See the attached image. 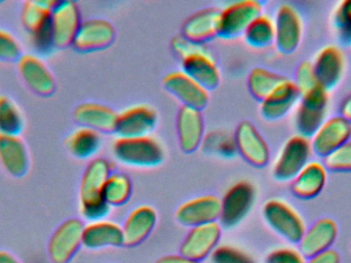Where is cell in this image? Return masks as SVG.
Masks as SVG:
<instances>
[{"label": "cell", "instance_id": "cell-1", "mask_svg": "<svg viewBox=\"0 0 351 263\" xmlns=\"http://www.w3.org/2000/svg\"><path fill=\"white\" fill-rule=\"evenodd\" d=\"M111 173V163L102 157L86 165L80 186V213L86 220H101L108 214L110 206L105 201L104 186Z\"/></svg>", "mask_w": 351, "mask_h": 263}, {"label": "cell", "instance_id": "cell-2", "mask_svg": "<svg viewBox=\"0 0 351 263\" xmlns=\"http://www.w3.org/2000/svg\"><path fill=\"white\" fill-rule=\"evenodd\" d=\"M172 47L181 58L182 71L208 90L218 86L220 70L204 43H193L181 35L173 39Z\"/></svg>", "mask_w": 351, "mask_h": 263}, {"label": "cell", "instance_id": "cell-3", "mask_svg": "<svg viewBox=\"0 0 351 263\" xmlns=\"http://www.w3.org/2000/svg\"><path fill=\"white\" fill-rule=\"evenodd\" d=\"M55 0H30L23 3L21 22L36 55H47L53 45L51 10Z\"/></svg>", "mask_w": 351, "mask_h": 263}, {"label": "cell", "instance_id": "cell-4", "mask_svg": "<svg viewBox=\"0 0 351 263\" xmlns=\"http://www.w3.org/2000/svg\"><path fill=\"white\" fill-rule=\"evenodd\" d=\"M112 151L117 161L132 167H156L165 159L162 144L150 135L119 137L113 143Z\"/></svg>", "mask_w": 351, "mask_h": 263}, {"label": "cell", "instance_id": "cell-5", "mask_svg": "<svg viewBox=\"0 0 351 263\" xmlns=\"http://www.w3.org/2000/svg\"><path fill=\"white\" fill-rule=\"evenodd\" d=\"M263 217L276 233L291 243H300L306 231L304 219L286 201L280 198L267 201L263 206Z\"/></svg>", "mask_w": 351, "mask_h": 263}, {"label": "cell", "instance_id": "cell-6", "mask_svg": "<svg viewBox=\"0 0 351 263\" xmlns=\"http://www.w3.org/2000/svg\"><path fill=\"white\" fill-rule=\"evenodd\" d=\"M329 91L319 86L300 96L296 111V127L302 136H313L326 121L329 108Z\"/></svg>", "mask_w": 351, "mask_h": 263}, {"label": "cell", "instance_id": "cell-7", "mask_svg": "<svg viewBox=\"0 0 351 263\" xmlns=\"http://www.w3.org/2000/svg\"><path fill=\"white\" fill-rule=\"evenodd\" d=\"M313 147L309 138L296 135L291 137L280 149L274 165V176L280 181L293 180L309 163Z\"/></svg>", "mask_w": 351, "mask_h": 263}, {"label": "cell", "instance_id": "cell-8", "mask_svg": "<svg viewBox=\"0 0 351 263\" xmlns=\"http://www.w3.org/2000/svg\"><path fill=\"white\" fill-rule=\"evenodd\" d=\"M256 188L251 182L241 180L231 185L221 198V225L226 227L239 225L253 208Z\"/></svg>", "mask_w": 351, "mask_h": 263}, {"label": "cell", "instance_id": "cell-9", "mask_svg": "<svg viewBox=\"0 0 351 263\" xmlns=\"http://www.w3.org/2000/svg\"><path fill=\"white\" fill-rule=\"evenodd\" d=\"M263 14V5L257 0H239L220 10L219 35L233 38L243 34L249 25Z\"/></svg>", "mask_w": 351, "mask_h": 263}, {"label": "cell", "instance_id": "cell-10", "mask_svg": "<svg viewBox=\"0 0 351 263\" xmlns=\"http://www.w3.org/2000/svg\"><path fill=\"white\" fill-rule=\"evenodd\" d=\"M82 23V14L76 2L55 1L51 10V32L55 49H65L73 45Z\"/></svg>", "mask_w": 351, "mask_h": 263}, {"label": "cell", "instance_id": "cell-11", "mask_svg": "<svg viewBox=\"0 0 351 263\" xmlns=\"http://www.w3.org/2000/svg\"><path fill=\"white\" fill-rule=\"evenodd\" d=\"M84 225L77 218L68 219L57 227L49 242V258L53 263H68L82 246Z\"/></svg>", "mask_w": 351, "mask_h": 263}, {"label": "cell", "instance_id": "cell-12", "mask_svg": "<svg viewBox=\"0 0 351 263\" xmlns=\"http://www.w3.org/2000/svg\"><path fill=\"white\" fill-rule=\"evenodd\" d=\"M21 78L39 96L49 97L56 92L57 82L47 64L36 54H23L16 62Z\"/></svg>", "mask_w": 351, "mask_h": 263}, {"label": "cell", "instance_id": "cell-13", "mask_svg": "<svg viewBox=\"0 0 351 263\" xmlns=\"http://www.w3.org/2000/svg\"><path fill=\"white\" fill-rule=\"evenodd\" d=\"M162 84L165 89L175 96L183 106L202 111L210 101L208 89L182 70L167 74Z\"/></svg>", "mask_w": 351, "mask_h": 263}, {"label": "cell", "instance_id": "cell-14", "mask_svg": "<svg viewBox=\"0 0 351 263\" xmlns=\"http://www.w3.org/2000/svg\"><path fill=\"white\" fill-rule=\"evenodd\" d=\"M222 229L219 222L206 223L191 227L180 248V253L185 258L200 262L210 258L219 246Z\"/></svg>", "mask_w": 351, "mask_h": 263}, {"label": "cell", "instance_id": "cell-15", "mask_svg": "<svg viewBox=\"0 0 351 263\" xmlns=\"http://www.w3.org/2000/svg\"><path fill=\"white\" fill-rule=\"evenodd\" d=\"M276 45L282 53L291 54L300 45L303 34V21L292 4L284 3L276 10Z\"/></svg>", "mask_w": 351, "mask_h": 263}, {"label": "cell", "instance_id": "cell-16", "mask_svg": "<svg viewBox=\"0 0 351 263\" xmlns=\"http://www.w3.org/2000/svg\"><path fill=\"white\" fill-rule=\"evenodd\" d=\"M351 123L342 115L326 119L311 136L313 151L319 157H326L350 141Z\"/></svg>", "mask_w": 351, "mask_h": 263}, {"label": "cell", "instance_id": "cell-17", "mask_svg": "<svg viewBox=\"0 0 351 263\" xmlns=\"http://www.w3.org/2000/svg\"><path fill=\"white\" fill-rule=\"evenodd\" d=\"M175 216L184 227H194L216 222L221 216V198L214 194L191 198L177 209Z\"/></svg>", "mask_w": 351, "mask_h": 263}, {"label": "cell", "instance_id": "cell-18", "mask_svg": "<svg viewBox=\"0 0 351 263\" xmlns=\"http://www.w3.org/2000/svg\"><path fill=\"white\" fill-rule=\"evenodd\" d=\"M158 123V113L154 107L137 104L128 107L117 115L115 133L119 137L147 136Z\"/></svg>", "mask_w": 351, "mask_h": 263}, {"label": "cell", "instance_id": "cell-19", "mask_svg": "<svg viewBox=\"0 0 351 263\" xmlns=\"http://www.w3.org/2000/svg\"><path fill=\"white\" fill-rule=\"evenodd\" d=\"M237 152L256 167H263L269 161L270 150L257 128L251 122H243L234 134Z\"/></svg>", "mask_w": 351, "mask_h": 263}, {"label": "cell", "instance_id": "cell-20", "mask_svg": "<svg viewBox=\"0 0 351 263\" xmlns=\"http://www.w3.org/2000/svg\"><path fill=\"white\" fill-rule=\"evenodd\" d=\"M115 36L113 25L103 19L82 21L72 47L80 52H93L108 47Z\"/></svg>", "mask_w": 351, "mask_h": 263}, {"label": "cell", "instance_id": "cell-21", "mask_svg": "<svg viewBox=\"0 0 351 263\" xmlns=\"http://www.w3.org/2000/svg\"><path fill=\"white\" fill-rule=\"evenodd\" d=\"M313 65L319 84L329 91L343 76L346 56L340 47L327 45L317 54Z\"/></svg>", "mask_w": 351, "mask_h": 263}, {"label": "cell", "instance_id": "cell-22", "mask_svg": "<svg viewBox=\"0 0 351 263\" xmlns=\"http://www.w3.org/2000/svg\"><path fill=\"white\" fill-rule=\"evenodd\" d=\"M0 165L14 177H22L28 172V149L20 135L0 134Z\"/></svg>", "mask_w": 351, "mask_h": 263}, {"label": "cell", "instance_id": "cell-23", "mask_svg": "<svg viewBox=\"0 0 351 263\" xmlns=\"http://www.w3.org/2000/svg\"><path fill=\"white\" fill-rule=\"evenodd\" d=\"M158 213L148 205L134 209L123 223V241L128 247H135L143 243L156 227Z\"/></svg>", "mask_w": 351, "mask_h": 263}, {"label": "cell", "instance_id": "cell-24", "mask_svg": "<svg viewBox=\"0 0 351 263\" xmlns=\"http://www.w3.org/2000/svg\"><path fill=\"white\" fill-rule=\"evenodd\" d=\"M177 132L180 146L186 153L195 151L204 138V123L202 111L182 106L178 113Z\"/></svg>", "mask_w": 351, "mask_h": 263}, {"label": "cell", "instance_id": "cell-25", "mask_svg": "<svg viewBox=\"0 0 351 263\" xmlns=\"http://www.w3.org/2000/svg\"><path fill=\"white\" fill-rule=\"evenodd\" d=\"M125 245L123 227L113 221H90L84 225L82 233V246L90 250L119 247Z\"/></svg>", "mask_w": 351, "mask_h": 263}, {"label": "cell", "instance_id": "cell-26", "mask_svg": "<svg viewBox=\"0 0 351 263\" xmlns=\"http://www.w3.org/2000/svg\"><path fill=\"white\" fill-rule=\"evenodd\" d=\"M300 99V93L293 80L285 78L261 102V113L269 121L284 117Z\"/></svg>", "mask_w": 351, "mask_h": 263}, {"label": "cell", "instance_id": "cell-27", "mask_svg": "<svg viewBox=\"0 0 351 263\" xmlns=\"http://www.w3.org/2000/svg\"><path fill=\"white\" fill-rule=\"evenodd\" d=\"M119 113L100 103L86 102L78 105L73 111V119L80 127L97 132H115Z\"/></svg>", "mask_w": 351, "mask_h": 263}, {"label": "cell", "instance_id": "cell-28", "mask_svg": "<svg viewBox=\"0 0 351 263\" xmlns=\"http://www.w3.org/2000/svg\"><path fill=\"white\" fill-rule=\"evenodd\" d=\"M220 10L206 8L194 12L185 21L182 35L193 43H204L219 35Z\"/></svg>", "mask_w": 351, "mask_h": 263}, {"label": "cell", "instance_id": "cell-29", "mask_svg": "<svg viewBox=\"0 0 351 263\" xmlns=\"http://www.w3.org/2000/svg\"><path fill=\"white\" fill-rule=\"evenodd\" d=\"M338 235L337 223L331 218H322L306 229L300 241V251L306 258L331 249Z\"/></svg>", "mask_w": 351, "mask_h": 263}, {"label": "cell", "instance_id": "cell-30", "mask_svg": "<svg viewBox=\"0 0 351 263\" xmlns=\"http://www.w3.org/2000/svg\"><path fill=\"white\" fill-rule=\"evenodd\" d=\"M328 179V170L323 163L311 161L292 180V192L297 198L311 200L321 194Z\"/></svg>", "mask_w": 351, "mask_h": 263}, {"label": "cell", "instance_id": "cell-31", "mask_svg": "<svg viewBox=\"0 0 351 263\" xmlns=\"http://www.w3.org/2000/svg\"><path fill=\"white\" fill-rule=\"evenodd\" d=\"M100 133L86 127L74 130L66 139L68 151L76 159H86L93 157L101 146Z\"/></svg>", "mask_w": 351, "mask_h": 263}, {"label": "cell", "instance_id": "cell-32", "mask_svg": "<svg viewBox=\"0 0 351 263\" xmlns=\"http://www.w3.org/2000/svg\"><path fill=\"white\" fill-rule=\"evenodd\" d=\"M245 41L252 47H266L276 43V24L268 14H260L243 33Z\"/></svg>", "mask_w": 351, "mask_h": 263}, {"label": "cell", "instance_id": "cell-33", "mask_svg": "<svg viewBox=\"0 0 351 263\" xmlns=\"http://www.w3.org/2000/svg\"><path fill=\"white\" fill-rule=\"evenodd\" d=\"M285 78V76L265 68H254L247 80L250 92L257 100L262 102Z\"/></svg>", "mask_w": 351, "mask_h": 263}, {"label": "cell", "instance_id": "cell-34", "mask_svg": "<svg viewBox=\"0 0 351 263\" xmlns=\"http://www.w3.org/2000/svg\"><path fill=\"white\" fill-rule=\"evenodd\" d=\"M133 192L131 179L125 174L111 173L104 186V198L109 206H123Z\"/></svg>", "mask_w": 351, "mask_h": 263}, {"label": "cell", "instance_id": "cell-35", "mask_svg": "<svg viewBox=\"0 0 351 263\" xmlns=\"http://www.w3.org/2000/svg\"><path fill=\"white\" fill-rule=\"evenodd\" d=\"M24 117L16 103L6 95H0V134L20 135Z\"/></svg>", "mask_w": 351, "mask_h": 263}, {"label": "cell", "instance_id": "cell-36", "mask_svg": "<svg viewBox=\"0 0 351 263\" xmlns=\"http://www.w3.org/2000/svg\"><path fill=\"white\" fill-rule=\"evenodd\" d=\"M204 149L208 152L216 153L222 157H233L237 152L234 136L221 131H213L204 136Z\"/></svg>", "mask_w": 351, "mask_h": 263}, {"label": "cell", "instance_id": "cell-37", "mask_svg": "<svg viewBox=\"0 0 351 263\" xmlns=\"http://www.w3.org/2000/svg\"><path fill=\"white\" fill-rule=\"evenodd\" d=\"M210 263H256L247 252L231 245L218 246L210 256Z\"/></svg>", "mask_w": 351, "mask_h": 263}, {"label": "cell", "instance_id": "cell-38", "mask_svg": "<svg viewBox=\"0 0 351 263\" xmlns=\"http://www.w3.org/2000/svg\"><path fill=\"white\" fill-rule=\"evenodd\" d=\"M327 170L334 172H351V141L324 157Z\"/></svg>", "mask_w": 351, "mask_h": 263}, {"label": "cell", "instance_id": "cell-39", "mask_svg": "<svg viewBox=\"0 0 351 263\" xmlns=\"http://www.w3.org/2000/svg\"><path fill=\"white\" fill-rule=\"evenodd\" d=\"M22 55V47L16 37L0 28V62H18Z\"/></svg>", "mask_w": 351, "mask_h": 263}, {"label": "cell", "instance_id": "cell-40", "mask_svg": "<svg viewBox=\"0 0 351 263\" xmlns=\"http://www.w3.org/2000/svg\"><path fill=\"white\" fill-rule=\"evenodd\" d=\"M294 82L300 93V96L319 86V82L311 62H303L299 65Z\"/></svg>", "mask_w": 351, "mask_h": 263}, {"label": "cell", "instance_id": "cell-41", "mask_svg": "<svg viewBox=\"0 0 351 263\" xmlns=\"http://www.w3.org/2000/svg\"><path fill=\"white\" fill-rule=\"evenodd\" d=\"M266 263H306V258L300 250L282 247L270 252L266 258Z\"/></svg>", "mask_w": 351, "mask_h": 263}, {"label": "cell", "instance_id": "cell-42", "mask_svg": "<svg viewBox=\"0 0 351 263\" xmlns=\"http://www.w3.org/2000/svg\"><path fill=\"white\" fill-rule=\"evenodd\" d=\"M334 19L339 32L351 35V0L340 2L336 8Z\"/></svg>", "mask_w": 351, "mask_h": 263}, {"label": "cell", "instance_id": "cell-43", "mask_svg": "<svg viewBox=\"0 0 351 263\" xmlns=\"http://www.w3.org/2000/svg\"><path fill=\"white\" fill-rule=\"evenodd\" d=\"M306 263H340V255L335 250L329 249L327 251L322 252L317 255L308 258Z\"/></svg>", "mask_w": 351, "mask_h": 263}, {"label": "cell", "instance_id": "cell-44", "mask_svg": "<svg viewBox=\"0 0 351 263\" xmlns=\"http://www.w3.org/2000/svg\"><path fill=\"white\" fill-rule=\"evenodd\" d=\"M156 263H200L181 255H167L160 258Z\"/></svg>", "mask_w": 351, "mask_h": 263}, {"label": "cell", "instance_id": "cell-45", "mask_svg": "<svg viewBox=\"0 0 351 263\" xmlns=\"http://www.w3.org/2000/svg\"><path fill=\"white\" fill-rule=\"evenodd\" d=\"M340 115L346 117V119H348L351 123V94L350 96L346 97V100L342 103L341 115Z\"/></svg>", "mask_w": 351, "mask_h": 263}, {"label": "cell", "instance_id": "cell-46", "mask_svg": "<svg viewBox=\"0 0 351 263\" xmlns=\"http://www.w3.org/2000/svg\"><path fill=\"white\" fill-rule=\"evenodd\" d=\"M0 263H22L16 256L8 251L0 250Z\"/></svg>", "mask_w": 351, "mask_h": 263}]
</instances>
